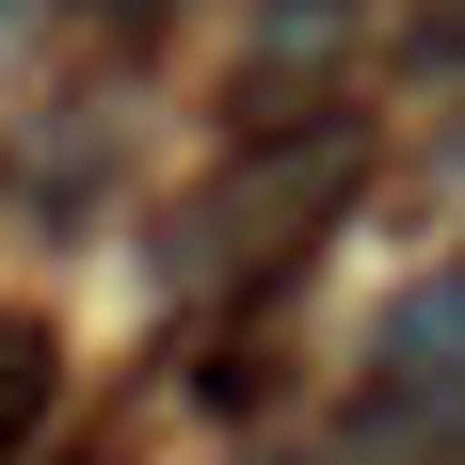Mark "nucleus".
Segmentation results:
<instances>
[{
    "mask_svg": "<svg viewBox=\"0 0 465 465\" xmlns=\"http://www.w3.org/2000/svg\"><path fill=\"white\" fill-rule=\"evenodd\" d=\"M48 401H64V337H48L33 305H0V465L48 433Z\"/></svg>",
    "mask_w": 465,
    "mask_h": 465,
    "instance_id": "f03ea898",
    "label": "nucleus"
},
{
    "mask_svg": "<svg viewBox=\"0 0 465 465\" xmlns=\"http://www.w3.org/2000/svg\"><path fill=\"white\" fill-rule=\"evenodd\" d=\"M96 16H161V0H96Z\"/></svg>",
    "mask_w": 465,
    "mask_h": 465,
    "instance_id": "7ed1b4c3",
    "label": "nucleus"
},
{
    "mask_svg": "<svg viewBox=\"0 0 465 465\" xmlns=\"http://www.w3.org/2000/svg\"><path fill=\"white\" fill-rule=\"evenodd\" d=\"M353 177H370V129H353V113L241 144L225 177H209V193L177 209V273H257V257H289V241H322Z\"/></svg>",
    "mask_w": 465,
    "mask_h": 465,
    "instance_id": "f257e3e1",
    "label": "nucleus"
}]
</instances>
